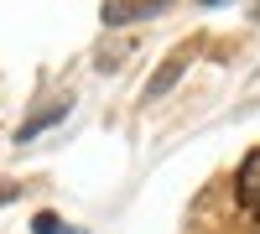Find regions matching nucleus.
Returning <instances> with one entry per match:
<instances>
[{
	"label": "nucleus",
	"mask_w": 260,
	"mask_h": 234,
	"mask_svg": "<svg viewBox=\"0 0 260 234\" xmlns=\"http://www.w3.org/2000/svg\"><path fill=\"white\" fill-rule=\"evenodd\" d=\"M198 6H219V0H198Z\"/></svg>",
	"instance_id": "3"
},
{
	"label": "nucleus",
	"mask_w": 260,
	"mask_h": 234,
	"mask_svg": "<svg viewBox=\"0 0 260 234\" xmlns=\"http://www.w3.org/2000/svg\"><path fill=\"white\" fill-rule=\"evenodd\" d=\"M234 198H240V208L260 224V151H250L240 161V172H234Z\"/></svg>",
	"instance_id": "1"
},
{
	"label": "nucleus",
	"mask_w": 260,
	"mask_h": 234,
	"mask_svg": "<svg viewBox=\"0 0 260 234\" xmlns=\"http://www.w3.org/2000/svg\"><path fill=\"white\" fill-rule=\"evenodd\" d=\"M31 229H37V234H78L73 224H62L57 214H37V224H31Z\"/></svg>",
	"instance_id": "2"
}]
</instances>
